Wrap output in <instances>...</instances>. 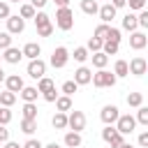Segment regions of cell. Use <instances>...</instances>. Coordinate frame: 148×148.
<instances>
[{
    "label": "cell",
    "mask_w": 148,
    "mask_h": 148,
    "mask_svg": "<svg viewBox=\"0 0 148 148\" xmlns=\"http://www.w3.org/2000/svg\"><path fill=\"white\" fill-rule=\"evenodd\" d=\"M23 86H25V83H23V79H21L18 74H9V76H5V88H7L9 92H21Z\"/></svg>",
    "instance_id": "7c38bea8"
},
{
    "label": "cell",
    "mask_w": 148,
    "mask_h": 148,
    "mask_svg": "<svg viewBox=\"0 0 148 148\" xmlns=\"http://www.w3.org/2000/svg\"><path fill=\"white\" fill-rule=\"evenodd\" d=\"M139 125H148V106H139L136 109V118H134Z\"/></svg>",
    "instance_id": "836d02e7"
},
{
    "label": "cell",
    "mask_w": 148,
    "mask_h": 148,
    "mask_svg": "<svg viewBox=\"0 0 148 148\" xmlns=\"http://www.w3.org/2000/svg\"><path fill=\"white\" fill-rule=\"evenodd\" d=\"M58 7H69V0H53Z\"/></svg>",
    "instance_id": "816d5d0a"
},
{
    "label": "cell",
    "mask_w": 148,
    "mask_h": 148,
    "mask_svg": "<svg viewBox=\"0 0 148 148\" xmlns=\"http://www.w3.org/2000/svg\"><path fill=\"white\" fill-rule=\"evenodd\" d=\"M123 30H130V32H134V30H139V23H136V14H125L123 16Z\"/></svg>",
    "instance_id": "d6986e66"
},
{
    "label": "cell",
    "mask_w": 148,
    "mask_h": 148,
    "mask_svg": "<svg viewBox=\"0 0 148 148\" xmlns=\"http://www.w3.org/2000/svg\"><path fill=\"white\" fill-rule=\"evenodd\" d=\"M46 2H49V0H30V5L35 7V12H37V9L42 12V7H46Z\"/></svg>",
    "instance_id": "c3c4849f"
},
{
    "label": "cell",
    "mask_w": 148,
    "mask_h": 148,
    "mask_svg": "<svg viewBox=\"0 0 148 148\" xmlns=\"http://www.w3.org/2000/svg\"><path fill=\"white\" fill-rule=\"evenodd\" d=\"M76 90H79V86H76L74 81H65V83H62V95H67V97H72V95H74Z\"/></svg>",
    "instance_id": "74e56055"
},
{
    "label": "cell",
    "mask_w": 148,
    "mask_h": 148,
    "mask_svg": "<svg viewBox=\"0 0 148 148\" xmlns=\"http://www.w3.org/2000/svg\"><path fill=\"white\" fill-rule=\"evenodd\" d=\"M56 25L60 30H65V32L74 28V14H72L69 7H58L56 9Z\"/></svg>",
    "instance_id": "6da1fadb"
},
{
    "label": "cell",
    "mask_w": 148,
    "mask_h": 148,
    "mask_svg": "<svg viewBox=\"0 0 148 148\" xmlns=\"http://www.w3.org/2000/svg\"><path fill=\"white\" fill-rule=\"evenodd\" d=\"M51 88H56L53 79H49V76H42V79L37 81V92H39V95H42V92H46V90H51Z\"/></svg>",
    "instance_id": "484cf974"
},
{
    "label": "cell",
    "mask_w": 148,
    "mask_h": 148,
    "mask_svg": "<svg viewBox=\"0 0 148 148\" xmlns=\"http://www.w3.org/2000/svg\"><path fill=\"white\" fill-rule=\"evenodd\" d=\"M127 69H130V74H134V76H143L146 69H148V62H146V58L136 56V58H132V60L127 62Z\"/></svg>",
    "instance_id": "9c48e42d"
},
{
    "label": "cell",
    "mask_w": 148,
    "mask_h": 148,
    "mask_svg": "<svg viewBox=\"0 0 148 148\" xmlns=\"http://www.w3.org/2000/svg\"><path fill=\"white\" fill-rule=\"evenodd\" d=\"M106 32H109V25H106V23H99V25L95 28L92 37H97V39H102V42H104V39H106Z\"/></svg>",
    "instance_id": "8d00e7d4"
},
{
    "label": "cell",
    "mask_w": 148,
    "mask_h": 148,
    "mask_svg": "<svg viewBox=\"0 0 148 148\" xmlns=\"http://www.w3.org/2000/svg\"><path fill=\"white\" fill-rule=\"evenodd\" d=\"M12 123V111L7 106H0V125H9Z\"/></svg>",
    "instance_id": "ab89813d"
},
{
    "label": "cell",
    "mask_w": 148,
    "mask_h": 148,
    "mask_svg": "<svg viewBox=\"0 0 148 148\" xmlns=\"http://www.w3.org/2000/svg\"><path fill=\"white\" fill-rule=\"evenodd\" d=\"M116 76H113V72H106V69H97L95 74H92V79H90V83L95 86V88H113L116 86Z\"/></svg>",
    "instance_id": "7a4b0ae2"
},
{
    "label": "cell",
    "mask_w": 148,
    "mask_h": 148,
    "mask_svg": "<svg viewBox=\"0 0 148 148\" xmlns=\"http://www.w3.org/2000/svg\"><path fill=\"white\" fill-rule=\"evenodd\" d=\"M21 53H23V58H28V60H35V58H39V53H42V46H39L37 42H28V44L21 49Z\"/></svg>",
    "instance_id": "9a60e30c"
},
{
    "label": "cell",
    "mask_w": 148,
    "mask_h": 148,
    "mask_svg": "<svg viewBox=\"0 0 148 148\" xmlns=\"http://www.w3.org/2000/svg\"><path fill=\"white\" fill-rule=\"evenodd\" d=\"M116 12H118V9H113V7H111V5L106 2V5H102V7L97 9V16L102 18V23H106V25H111V21L116 18Z\"/></svg>",
    "instance_id": "4fadbf2b"
},
{
    "label": "cell",
    "mask_w": 148,
    "mask_h": 148,
    "mask_svg": "<svg viewBox=\"0 0 148 148\" xmlns=\"http://www.w3.org/2000/svg\"><path fill=\"white\" fill-rule=\"evenodd\" d=\"M120 148H134V146H132V143H123Z\"/></svg>",
    "instance_id": "9f6ffc18"
},
{
    "label": "cell",
    "mask_w": 148,
    "mask_h": 148,
    "mask_svg": "<svg viewBox=\"0 0 148 148\" xmlns=\"http://www.w3.org/2000/svg\"><path fill=\"white\" fill-rule=\"evenodd\" d=\"M127 74H130L127 60H116V65H113V76H116V79H123V76H127Z\"/></svg>",
    "instance_id": "cb8c5ba5"
},
{
    "label": "cell",
    "mask_w": 148,
    "mask_h": 148,
    "mask_svg": "<svg viewBox=\"0 0 148 148\" xmlns=\"http://www.w3.org/2000/svg\"><path fill=\"white\" fill-rule=\"evenodd\" d=\"M5 148H21V146L14 143V141H5Z\"/></svg>",
    "instance_id": "f5cc1de1"
},
{
    "label": "cell",
    "mask_w": 148,
    "mask_h": 148,
    "mask_svg": "<svg viewBox=\"0 0 148 148\" xmlns=\"http://www.w3.org/2000/svg\"><path fill=\"white\" fill-rule=\"evenodd\" d=\"M21 111H23V120H37V104L35 102H25Z\"/></svg>",
    "instance_id": "ffe728a7"
},
{
    "label": "cell",
    "mask_w": 148,
    "mask_h": 148,
    "mask_svg": "<svg viewBox=\"0 0 148 148\" xmlns=\"http://www.w3.org/2000/svg\"><path fill=\"white\" fill-rule=\"evenodd\" d=\"M81 141H83V139H81V132H72V130H69V132L65 134V148H79Z\"/></svg>",
    "instance_id": "e0dca14e"
},
{
    "label": "cell",
    "mask_w": 148,
    "mask_h": 148,
    "mask_svg": "<svg viewBox=\"0 0 148 148\" xmlns=\"http://www.w3.org/2000/svg\"><path fill=\"white\" fill-rule=\"evenodd\" d=\"M37 35H39V37H49V35H53V23H49V25H42V28H37Z\"/></svg>",
    "instance_id": "7bdbcfd3"
},
{
    "label": "cell",
    "mask_w": 148,
    "mask_h": 148,
    "mask_svg": "<svg viewBox=\"0 0 148 148\" xmlns=\"http://www.w3.org/2000/svg\"><path fill=\"white\" fill-rule=\"evenodd\" d=\"M23 30H25V21H23L18 14H16V16L9 14V18H7V32H9V35H21Z\"/></svg>",
    "instance_id": "30bf717a"
},
{
    "label": "cell",
    "mask_w": 148,
    "mask_h": 148,
    "mask_svg": "<svg viewBox=\"0 0 148 148\" xmlns=\"http://www.w3.org/2000/svg\"><path fill=\"white\" fill-rule=\"evenodd\" d=\"M109 5H111L113 9H123V7H125V0H109Z\"/></svg>",
    "instance_id": "f907efd6"
},
{
    "label": "cell",
    "mask_w": 148,
    "mask_h": 148,
    "mask_svg": "<svg viewBox=\"0 0 148 148\" xmlns=\"http://www.w3.org/2000/svg\"><path fill=\"white\" fill-rule=\"evenodd\" d=\"M56 109L62 111V113L72 111V97H67V95H58V99H56Z\"/></svg>",
    "instance_id": "44dd1931"
},
{
    "label": "cell",
    "mask_w": 148,
    "mask_h": 148,
    "mask_svg": "<svg viewBox=\"0 0 148 148\" xmlns=\"http://www.w3.org/2000/svg\"><path fill=\"white\" fill-rule=\"evenodd\" d=\"M67 127H69L72 132L86 130V113H83V111H72V113L67 116Z\"/></svg>",
    "instance_id": "8992f818"
},
{
    "label": "cell",
    "mask_w": 148,
    "mask_h": 148,
    "mask_svg": "<svg viewBox=\"0 0 148 148\" xmlns=\"http://www.w3.org/2000/svg\"><path fill=\"white\" fill-rule=\"evenodd\" d=\"M127 104L134 106V109L143 106V95H141V92H130V95H127Z\"/></svg>",
    "instance_id": "f546056e"
},
{
    "label": "cell",
    "mask_w": 148,
    "mask_h": 148,
    "mask_svg": "<svg viewBox=\"0 0 148 148\" xmlns=\"http://www.w3.org/2000/svg\"><path fill=\"white\" fill-rule=\"evenodd\" d=\"M90 58H92V65H95L97 69H104V67H106V62H109V56H104L102 51H97V53H92Z\"/></svg>",
    "instance_id": "d4e9b609"
},
{
    "label": "cell",
    "mask_w": 148,
    "mask_h": 148,
    "mask_svg": "<svg viewBox=\"0 0 148 148\" xmlns=\"http://www.w3.org/2000/svg\"><path fill=\"white\" fill-rule=\"evenodd\" d=\"M97 9H99L97 0H81V12H83V14L95 16V14H97Z\"/></svg>",
    "instance_id": "603a6c76"
},
{
    "label": "cell",
    "mask_w": 148,
    "mask_h": 148,
    "mask_svg": "<svg viewBox=\"0 0 148 148\" xmlns=\"http://www.w3.org/2000/svg\"><path fill=\"white\" fill-rule=\"evenodd\" d=\"M118 116H120V111H118L116 104H106V106H102V111H99V118H102L104 125H113V123L118 120Z\"/></svg>",
    "instance_id": "ba28073f"
},
{
    "label": "cell",
    "mask_w": 148,
    "mask_h": 148,
    "mask_svg": "<svg viewBox=\"0 0 148 148\" xmlns=\"http://www.w3.org/2000/svg\"><path fill=\"white\" fill-rule=\"evenodd\" d=\"M21 148H44V146H42V141H39V139H28Z\"/></svg>",
    "instance_id": "bcb514c9"
},
{
    "label": "cell",
    "mask_w": 148,
    "mask_h": 148,
    "mask_svg": "<svg viewBox=\"0 0 148 148\" xmlns=\"http://www.w3.org/2000/svg\"><path fill=\"white\" fill-rule=\"evenodd\" d=\"M72 56H74V60H76V62H86V60L90 58V53H88V49H86V46H76Z\"/></svg>",
    "instance_id": "f1b7e54d"
},
{
    "label": "cell",
    "mask_w": 148,
    "mask_h": 148,
    "mask_svg": "<svg viewBox=\"0 0 148 148\" xmlns=\"http://www.w3.org/2000/svg\"><path fill=\"white\" fill-rule=\"evenodd\" d=\"M44 148H60V146H58V143H56V141H53V143H46V146H44Z\"/></svg>",
    "instance_id": "db71d44e"
},
{
    "label": "cell",
    "mask_w": 148,
    "mask_h": 148,
    "mask_svg": "<svg viewBox=\"0 0 148 148\" xmlns=\"http://www.w3.org/2000/svg\"><path fill=\"white\" fill-rule=\"evenodd\" d=\"M51 125H53L56 130H67V113L56 111V116L51 118Z\"/></svg>",
    "instance_id": "7402d4cb"
},
{
    "label": "cell",
    "mask_w": 148,
    "mask_h": 148,
    "mask_svg": "<svg viewBox=\"0 0 148 148\" xmlns=\"http://www.w3.org/2000/svg\"><path fill=\"white\" fill-rule=\"evenodd\" d=\"M9 46H12V35L5 30V32H0V51H5Z\"/></svg>",
    "instance_id": "f35d334b"
},
{
    "label": "cell",
    "mask_w": 148,
    "mask_h": 148,
    "mask_svg": "<svg viewBox=\"0 0 148 148\" xmlns=\"http://www.w3.org/2000/svg\"><path fill=\"white\" fill-rule=\"evenodd\" d=\"M9 14H12V12H9V2H0V18H5V21H7V18H9Z\"/></svg>",
    "instance_id": "f6af8a7d"
},
{
    "label": "cell",
    "mask_w": 148,
    "mask_h": 148,
    "mask_svg": "<svg viewBox=\"0 0 148 148\" xmlns=\"http://www.w3.org/2000/svg\"><path fill=\"white\" fill-rule=\"evenodd\" d=\"M134 127H136L134 116H130V113H120V116H118V120H116V130H118L123 136H125V134H132Z\"/></svg>",
    "instance_id": "277c9868"
},
{
    "label": "cell",
    "mask_w": 148,
    "mask_h": 148,
    "mask_svg": "<svg viewBox=\"0 0 148 148\" xmlns=\"http://www.w3.org/2000/svg\"><path fill=\"white\" fill-rule=\"evenodd\" d=\"M5 141H9V130H7V125H0V143H5Z\"/></svg>",
    "instance_id": "7dc6e473"
},
{
    "label": "cell",
    "mask_w": 148,
    "mask_h": 148,
    "mask_svg": "<svg viewBox=\"0 0 148 148\" xmlns=\"http://www.w3.org/2000/svg\"><path fill=\"white\" fill-rule=\"evenodd\" d=\"M28 76L30 79H42V76H46V62L42 60V58H35V60H30L28 62Z\"/></svg>",
    "instance_id": "5b68a950"
},
{
    "label": "cell",
    "mask_w": 148,
    "mask_h": 148,
    "mask_svg": "<svg viewBox=\"0 0 148 148\" xmlns=\"http://www.w3.org/2000/svg\"><path fill=\"white\" fill-rule=\"evenodd\" d=\"M90 79H92V72L81 65V67L74 72V79H72V81H74L76 86H86V83H90Z\"/></svg>",
    "instance_id": "5bb4252c"
},
{
    "label": "cell",
    "mask_w": 148,
    "mask_h": 148,
    "mask_svg": "<svg viewBox=\"0 0 148 148\" xmlns=\"http://www.w3.org/2000/svg\"><path fill=\"white\" fill-rule=\"evenodd\" d=\"M120 39H123V37H120V30L109 25V32H106V39H104V42H113V44H120Z\"/></svg>",
    "instance_id": "4dcf8cb0"
},
{
    "label": "cell",
    "mask_w": 148,
    "mask_h": 148,
    "mask_svg": "<svg viewBox=\"0 0 148 148\" xmlns=\"http://www.w3.org/2000/svg\"><path fill=\"white\" fill-rule=\"evenodd\" d=\"M102 139H104L111 148H120V146L125 143V136H123V134H120L113 125H106V127L102 130Z\"/></svg>",
    "instance_id": "3957f363"
},
{
    "label": "cell",
    "mask_w": 148,
    "mask_h": 148,
    "mask_svg": "<svg viewBox=\"0 0 148 148\" xmlns=\"http://www.w3.org/2000/svg\"><path fill=\"white\" fill-rule=\"evenodd\" d=\"M102 44H104L102 39H97V37H90L86 49H88V53H97V51H102Z\"/></svg>",
    "instance_id": "1f68e13d"
},
{
    "label": "cell",
    "mask_w": 148,
    "mask_h": 148,
    "mask_svg": "<svg viewBox=\"0 0 148 148\" xmlns=\"http://www.w3.org/2000/svg\"><path fill=\"white\" fill-rule=\"evenodd\" d=\"M35 14H37V12H35V7H32L30 2L21 5V9H18V16H21L23 21H25V18H35Z\"/></svg>",
    "instance_id": "4316f807"
},
{
    "label": "cell",
    "mask_w": 148,
    "mask_h": 148,
    "mask_svg": "<svg viewBox=\"0 0 148 148\" xmlns=\"http://www.w3.org/2000/svg\"><path fill=\"white\" fill-rule=\"evenodd\" d=\"M146 44H148V37H146V32H143V30H134V32L130 35V46H132L134 51L146 49Z\"/></svg>",
    "instance_id": "8fae6325"
},
{
    "label": "cell",
    "mask_w": 148,
    "mask_h": 148,
    "mask_svg": "<svg viewBox=\"0 0 148 148\" xmlns=\"http://www.w3.org/2000/svg\"><path fill=\"white\" fill-rule=\"evenodd\" d=\"M18 95L23 97V102H37V97H39V92H37L35 86H23Z\"/></svg>",
    "instance_id": "ac0fdd59"
},
{
    "label": "cell",
    "mask_w": 148,
    "mask_h": 148,
    "mask_svg": "<svg viewBox=\"0 0 148 148\" xmlns=\"http://www.w3.org/2000/svg\"><path fill=\"white\" fill-rule=\"evenodd\" d=\"M16 102V92H9V90H5V92H0V106H12Z\"/></svg>",
    "instance_id": "83f0119b"
},
{
    "label": "cell",
    "mask_w": 148,
    "mask_h": 148,
    "mask_svg": "<svg viewBox=\"0 0 148 148\" xmlns=\"http://www.w3.org/2000/svg\"><path fill=\"white\" fill-rule=\"evenodd\" d=\"M125 5H130V9H134V12L146 9V0H125Z\"/></svg>",
    "instance_id": "b9f144b4"
},
{
    "label": "cell",
    "mask_w": 148,
    "mask_h": 148,
    "mask_svg": "<svg viewBox=\"0 0 148 148\" xmlns=\"http://www.w3.org/2000/svg\"><path fill=\"white\" fill-rule=\"evenodd\" d=\"M5 76H7V74H5V72H2V67H0V83H5Z\"/></svg>",
    "instance_id": "11a10c76"
},
{
    "label": "cell",
    "mask_w": 148,
    "mask_h": 148,
    "mask_svg": "<svg viewBox=\"0 0 148 148\" xmlns=\"http://www.w3.org/2000/svg\"><path fill=\"white\" fill-rule=\"evenodd\" d=\"M139 146H141V148L148 146V132H141V134H139Z\"/></svg>",
    "instance_id": "681fc988"
},
{
    "label": "cell",
    "mask_w": 148,
    "mask_h": 148,
    "mask_svg": "<svg viewBox=\"0 0 148 148\" xmlns=\"http://www.w3.org/2000/svg\"><path fill=\"white\" fill-rule=\"evenodd\" d=\"M49 23H51V18H49V14H46V12H37V14H35V25H37V28L49 25Z\"/></svg>",
    "instance_id": "d590c367"
},
{
    "label": "cell",
    "mask_w": 148,
    "mask_h": 148,
    "mask_svg": "<svg viewBox=\"0 0 148 148\" xmlns=\"http://www.w3.org/2000/svg\"><path fill=\"white\" fill-rule=\"evenodd\" d=\"M37 130V120H21V132L23 134H35Z\"/></svg>",
    "instance_id": "e575fe53"
},
{
    "label": "cell",
    "mask_w": 148,
    "mask_h": 148,
    "mask_svg": "<svg viewBox=\"0 0 148 148\" xmlns=\"http://www.w3.org/2000/svg\"><path fill=\"white\" fill-rule=\"evenodd\" d=\"M0 60H2V51H0Z\"/></svg>",
    "instance_id": "680465c9"
},
{
    "label": "cell",
    "mask_w": 148,
    "mask_h": 148,
    "mask_svg": "<svg viewBox=\"0 0 148 148\" xmlns=\"http://www.w3.org/2000/svg\"><path fill=\"white\" fill-rule=\"evenodd\" d=\"M118 49H120V44H113V42H104L102 44V53L104 56H116Z\"/></svg>",
    "instance_id": "d6a6232c"
},
{
    "label": "cell",
    "mask_w": 148,
    "mask_h": 148,
    "mask_svg": "<svg viewBox=\"0 0 148 148\" xmlns=\"http://www.w3.org/2000/svg\"><path fill=\"white\" fill-rule=\"evenodd\" d=\"M136 23H139V28H143V30L148 28V12H146V9H141V12L136 14Z\"/></svg>",
    "instance_id": "60d3db41"
},
{
    "label": "cell",
    "mask_w": 148,
    "mask_h": 148,
    "mask_svg": "<svg viewBox=\"0 0 148 148\" xmlns=\"http://www.w3.org/2000/svg\"><path fill=\"white\" fill-rule=\"evenodd\" d=\"M21 58H23V53H21V49H16V46H9V49L2 51V60L9 62V65H16Z\"/></svg>",
    "instance_id": "2e32d148"
},
{
    "label": "cell",
    "mask_w": 148,
    "mask_h": 148,
    "mask_svg": "<svg viewBox=\"0 0 148 148\" xmlns=\"http://www.w3.org/2000/svg\"><path fill=\"white\" fill-rule=\"evenodd\" d=\"M7 2H21V0H7Z\"/></svg>",
    "instance_id": "6f0895ef"
},
{
    "label": "cell",
    "mask_w": 148,
    "mask_h": 148,
    "mask_svg": "<svg viewBox=\"0 0 148 148\" xmlns=\"http://www.w3.org/2000/svg\"><path fill=\"white\" fill-rule=\"evenodd\" d=\"M42 97H44L46 102H56V99H58V92H56V88H51V90L42 92Z\"/></svg>",
    "instance_id": "ee69618b"
},
{
    "label": "cell",
    "mask_w": 148,
    "mask_h": 148,
    "mask_svg": "<svg viewBox=\"0 0 148 148\" xmlns=\"http://www.w3.org/2000/svg\"><path fill=\"white\" fill-rule=\"evenodd\" d=\"M67 60H69V51H67L65 46L53 49V53H51V65H53L56 69H62V67L67 65Z\"/></svg>",
    "instance_id": "52a82bcc"
}]
</instances>
